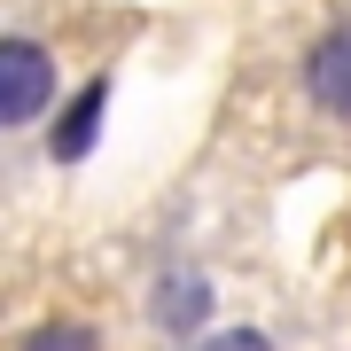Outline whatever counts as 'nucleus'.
Segmentation results:
<instances>
[{
	"mask_svg": "<svg viewBox=\"0 0 351 351\" xmlns=\"http://www.w3.org/2000/svg\"><path fill=\"white\" fill-rule=\"evenodd\" d=\"M101 117H110V71L86 78V86L63 101V117L47 125V156H55V164H86L94 141H101Z\"/></svg>",
	"mask_w": 351,
	"mask_h": 351,
	"instance_id": "obj_2",
	"label": "nucleus"
},
{
	"mask_svg": "<svg viewBox=\"0 0 351 351\" xmlns=\"http://www.w3.org/2000/svg\"><path fill=\"white\" fill-rule=\"evenodd\" d=\"M203 313H211L203 274H164V281H156V320H164V328H195Z\"/></svg>",
	"mask_w": 351,
	"mask_h": 351,
	"instance_id": "obj_4",
	"label": "nucleus"
},
{
	"mask_svg": "<svg viewBox=\"0 0 351 351\" xmlns=\"http://www.w3.org/2000/svg\"><path fill=\"white\" fill-rule=\"evenodd\" d=\"M304 94H313L328 117H351V24L313 39V55H304Z\"/></svg>",
	"mask_w": 351,
	"mask_h": 351,
	"instance_id": "obj_3",
	"label": "nucleus"
},
{
	"mask_svg": "<svg viewBox=\"0 0 351 351\" xmlns=\"http://www.w3.org/2000/svg\"><path fill=\"white\" fill-rule=\"evenodd\" d=\"M55 110V55L39 47V39H0V133L16 125H39V117Z\"/></svg>",
	"mask_w": 351,
	"mask_h": 351,
	"instance_id": "obj_1",
	"label": "nucleus"
},
{
	"mask_svg": "<svg viewBox=\"0 0 351 351\" xmlns=\"http://www.w3.org/2000/svg\"><path fill=\"white\" fill-rule=\"evenodd\" d=\"M195 351H274V343H265L258 328H226V336H203Z\"/></svg>",
	"mask_w": 351,
	"mask_h": 351,
	"instance_id": "obj_6",
	"label": "nucleus"
},
{
	"mask_svg": "<svg viewBox=\"0 0 351 351\" xmlns=\"http://www.w3.org/2000/svg\"><path fill=\"white\" fill-rule=\"evenodd\" d=\"M24 351H101L94 343V328H78V320H47V328H32Z\"/></svg>",
	"mask_w": 351,
	"mask_h": 351,
	"instance_id": "obj_5",
	"label": "nucleus"
}]
</instances>
